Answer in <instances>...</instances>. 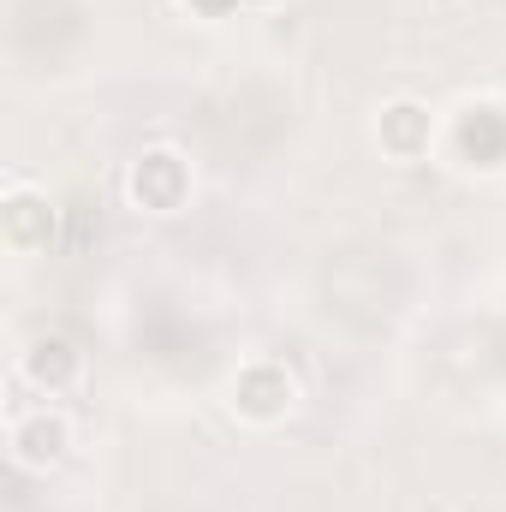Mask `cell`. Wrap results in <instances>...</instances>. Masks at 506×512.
<instances>
[{
    "mask_svg": "<svg viewBox=\"0 0 506 512\" xmlns=\"http://www.w3.org/2000/svg\"><path fill=\"white\" fill-rule=\"evenodd\" d=\"M239 6H245V12H280L286 0H239Z\"/></svg>",
    "mask_w": 506,
    "mask_h": 512,
    "instance_id": "8",
    "label": "cell"
},
{
    "mask_svg": "<svg viewBox=\"0 0 506 512\" xmlns=\"http://www.w3.org/2000/svg\"><path fill=\"white\" fill-rule=\"evenodd\" d=\"M185 6H191V0H185ZM233 6H239V0H197L203 18H221V12H233Z\"/></svg>",
    "mask_w": 506,
    "mask_h": 512,
    "instance_id": "7",
    "label": "cell"
},
{
    "mask_svg": "<svg viewBox=\"0 0 506 512\" xmlns=\"http://www.w3.org/2000/svg\"><path fill=\"white\" fill-rule=\"evenodd\" d=\"M12 382L42 393V399H60L84 382V352L66 334H36V340H24V352L12 364Z\"/></svg>",
    "mask_w": 506,
    "mask_h": 512,
    "instance_id": "6",
    "label": "cell"
},
{
    "mask_svg": "<svg viewBox=\"0 0 506 512\" xmlns=\"http://www.w3.org/2000/svg\"><path fill=\"white\" fill-rule=\"evenodd\" d=\"M370 137H376V149L387 161L417 167V161H429V149H435V137H441V114H435L423 96H393V102L376 108Z\"/></svg>",
    "mask_w": 506,
    "mask_h": 512,
    "instance_id": "5",
    "label": "cell"
},
{
    "mask_svg": "<svg viewBox=\"0 0 506 512\" xmlns=\"http://www.w3.org/2000/svg\"><path fill=\"white\" fill-rule=\"evenodd\" d=\"M72 447H78V429H72V417H66L54 399L6 417V459H12L18 471H30V477L60 471V465L72 459Z\"/></svg>",
    "mask_w": 506,
    "mask_h": 512,
    "instance_id": "2",
    "label": "cell"
},
{
    "mask_svg": "<svg viewBox=\"0 0 506 512\" xmlns=\"http://www.w3.org/2000/svg\"><path fill=\"white\" fill-rule=\"evenodd\" d=\"M227 411L245 429H274L298 411V376L280 358H245L227 382Z\"/></svg>",
    "mask_w": 506,
    "mask_h": 512,
    "instance_id": "1",
    "label": "cell"
},
{
    "mask_svg": "<svg viewBox=\"0 0 506 512\" xmlns=\"http://www.w3.org/2000/svg\"><path fill=\"white\" fill-rule=\"evenodd\" d=\"M54 203L42 185H30L24 173H6L0 185V245L12 256H42L54 245Z\"/></svg>",
    "mask_w": 506,
    "mask_h": 512,
    "instance_id": "4",
    "label": "cell"
},
{
    "mask_svg": "<svg viewBox=\"0 0 506 512\" xmlns=\"http://www.w3.org/2000/svg\"><path fill=\"white\" fill-rule=\"evenodd\" d=\"M191 191H197L191 155L173 149V143H149L126 167V197H131V209H143V215H179L191 203Z\"/></svg>",
    "mask_w": 506,
    "mask_h": 512,
    "instance_id": "3",
    "label": "cell"
}]
</instances>
